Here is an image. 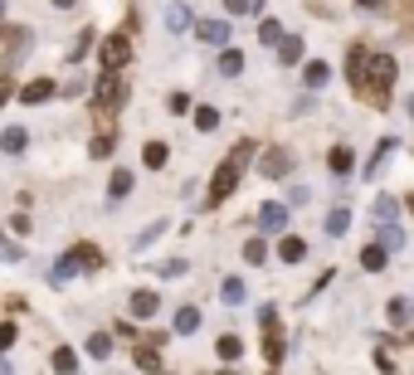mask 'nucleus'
<instances>
[{
    "label": "nucleus",
    "instance_id": "nucleus-16",
    "mask_svg": "<svg viewBox=\"0 0 414 375\" xmlns=\"http://www.w3.org/2000/svg\"><path fill=\"white\" fill-rule=\"evenodd\" d=\"M278 258H283V263H302V258H307V244H302L297 234H288V239L278 244Z\"/></svg>",
    "mask_w": 414,
    "mask_h": 375
},
{
    "label": "nucleus",
    "instance_id": "nucleus-15",
    "mask_svg": "<svg viewBox=\"0 0 414 375\" xmlns=\"http://www.w3.org/2000/svg\"><path fill=\"white\" fill-rule=\"evenodd\" d=\"M200 332V307H181L176 312V337H195Z\"/></svg>",
    "mask_w": 414,
    "mask_h": 375
},
{
    "label": "nucleus",
    "instance_id": "nucleus-43",
    "mask_svg": "<svg viewBox=\"0 0 414 375\" xmlns=\"http://www.w3.org/2000/svg\"><path fill=\"white\" fill-rule=\"evenodd\" d=\"M10 93H15V83H10V78H5V73H0V102H5V98H10Z\"/></svg>",
    "mask_w": 414,
    "mask_h": 375
},
{
    "label": "nucleus",
    "instance_id": "nucleus-25",
    "mask_svg": "<svg viewBox=\"0 0 414 375\" xmlns=\"http://www.w3.org/2000/svg\"><path fill=\"white\" fill-rule=\"evenodd\" d=\"M409 297H390V327H404V321H409Z\"/></svg>",
    "mask_w": 414,
    "mask_h": 375
},
{
    "label": "nucleus",
    "instance_id": "nucleus-11",
    "mask_svg": "<svg viewBox=\"0 0 414 375\" xmlns=\"http://www.w3.org/2000/svg\"><path fill=\"white\" fill-rule=\"evenodd\" d=\"M157 307H161V297L157 293H151V288H141V293H132V317H157Z\"/></svg>",
    "mask_w": 414,
    "mask_h": 375
},
{
    "label": "nucleus",
    "instance_id": "nucleus-23",
    "mask_svg": "<svg viewBox=\"0 0 414 375\" xmlns=\"http://www.w3.org/2000/svg\"><path fill=\"white\" fill-rule=\"evenodd\" d=\"M220 297H225V307H239V302H244V278H225Z\"/></svg>",
    "mask_w": 414,
    "mask_h": 375
},
{
    "label": "nucleus",
    "instance_id": "nucleus-3",
    "mask_svg": "<svg viewBox=\"0 0 414 375\" xmlns=\"http://www.w3.org/2000/svg\"><path fill=\"white\" fill-rule=\"evenodd\" d=\"M395 59H390V54H376V59H371V83H366V93H371V102L376 107H385L390 102V88H395Z\"/></svg>",
    "mask_w": 414,
    "mask_h": 375
},
{
    "label": "nucleus",
    "instance_id": "nucleus-39",
    "mask_svg": "<svg viewBox=\"0 0 414 375\" xmlns=\"http://www.w3.org/2000/svg\"><path fill=\"white\" fill-rule=\"evenodd\" d=\"M225 10H229V15H249V10H258V5H253V0H225Z\"/></svg>",
    "mask_w": 414,
    "mask_h": 375
},
{
    "label": "nucleus",
    "instance_id": "nucleus-29",
    "mask_svg": "<svg viewBox=\"0 0 414 375\" xmlns=\"http://www.w3.org/2000/svg\"><path fill=\"white\" fill-rule=\"evenodd\" d=\"M351 166H356V156H351L346 146H336V151H332V171H336V176H346Z\"/></svg>",
    "mask_w": 414,
    "mask_h": 375
},
{
    "label": "nucleus",
    "instance_id": "nucleus-50",
    "mask_svg": "<svg viewBox=\"0 0 414 375\" xmlns=\"http://www.w3.org/2000/svg\"><path fill=\"white\" fill-rule=\"evenodd\" d=\"M225 375H234V370H225Z\"/></svg>",
    "mask_w": 414,
    "mask_h": 375
},
{
    "label": "nucleus",
    "instance_id": "nucleus-27",
    "mask_svg": "<svg viewBox=\"0 0 414 375\" xmlns=\"http://www.w3.org/2000/svg\"><path fill=\"white\" fill-rule=\"evenodd\" d=\"M244 258H249L253 268H258V263H268V244H264V239H249V244H244Z\"/></svg>",
    "mask_w": 414,
    "mask_h": 375
},
{
    "label": "nucleus",
    "instance_id": "nucleus-14",
    "mask_svg": "<svg viewBox=\"0 0 414 375\" xmlns=\"http://www.w3.org/2000/svg\"><path fill=\"white\" fill-rule=\"evenodd\" d=\"M161 20H166V30H171V34H181V30H190V10L181 5V0H171V5H166V15H161Z\"/></svg>",
    "mask_w": 414,
    "mask_h": 375
},
{
    "label": "nucleus",
    "instance_id": "nucleus-6",
    "mask_svg": "<svg viewBox=\"0 0 414 375\" xmlns=\"http://www.w3.org/2000/svg\"><path fill=\"white\" fill-rule=\"evenodd\" d=\"M346 78H351L356 93H366V44H351V54H346Z\"/></svg>",
    "mask_w": 414,
    "mask_h": 375
},
{
    "label": "nucleus",
    "instance_id": "nucleus-28",
    "mask_svg": "<svg viewBox=\"0 0 414 375\" xmlns=\"http://www.w3.org/2000/svg\"><path fill=\"white\" fill-rule=\"evenodd\" d=\"M166 229H171V225H166V220H157V225H151V229H141V234H137V253H141V249H146V244H157V239H161V234H166Z\"/></svg>",
    "mask_w": 414,
    "mask_h": 375
},
{
    "label": "nucleus",
    "instance_id": "nucleus-2",
    "mask_svg": "<svg viewBox=\"0 0 414 375\" xmlns=\"http://www.w3.org/2000/svg\"><path fill=\"white\" fill-rule=\"evenodd\" d=\"M78 268H102V249H93V244H73L59 263H54V273H49V283H69L73 273H78Z\"/></svg>",
    "mask_w": 414,
    "mask_h": 375
},
{
    "label": "nucleus",
    "instance_id": "nucleus-35",
    "mask_svg": "<svg viewBox=\"0 0 414 375\" xmlns=\"http://www.w3.org/2000/svg\"><path fill=\"white\" fill-rule=\"evenodd\" d=\"M380 244H385V249H400V244H404V234H400L395 225H380Z\"/></svg>",
    "mask_w": 414,
    "mask_h": 375
},
{
    "label": "nucleus",
    "instance_id": "nucleus-9",
    "mask_svg": "<svg viewBox=\"0 0 414 375\" xmlns=\"http://www.w3.org/2000/svg\"><path fill=\"white\" fill-rule=\"evenodd\" d=\"M258 171H264L268 181H278V176H288V171H292V156H288V151H268L264 161H258Z\"/></svg>",
    "mask_w": 414,
    "mask_h": 375
},
{
    "label": "nucleus",
    "instance_id": "nucleus-20",
    "mask_svg": "<svg viewBox=\"0 0 414 375\" xmlns=\"http://www.w3.org/2000/svg\"><path fill=\"white\" fill-rule=\"evenodd\" d=\"M385 253H390L385 244H366V249H360V263H366L371 273H380V268H385Z\"/></svg>",
    "mask_w": 414,
    "mask_h": 375
},
{
    "label": "nucleus",
    "instance_id": "nucleus-40",
    "mask_svg": "<svg viewBox=\"0 0 414 375\" xmlns=\"http://www.w3.org/2000/svg\"><path fill=\"white\" fill-rule=\"evenodd\" d=\"M0 258H10V263H15V258H20V244H10V239H5V234H0Z\"/></svg>",
    "mask_w": 414,
    "mask_h": 375
},
{
    "label": "nucleus",
    "instance_id": "nucleus-4",
    "mask_svg": "<svg viewBox=\"0 0 414 375\" xmlns=\"http://www.w3.org/2000/svg\"><path fill=\"white\" fill-rule=\"evenodd\" d=\"M127 59H132V39H127V30L102 39V49H97V69H102V73H122Z\"/></svg>",
    "mask_w": 414,
    "mask_h": 375
},
{
    "label": "nucleus",
    "instance_id": "nucleus-13",
    "mask_svg": "<svg viewBox=\"0 0 414 375\" xmlns=\"http://www.w3.org/2000/svg\"><path fill=\"white\" fill-rule=\"evenodd\" d=\"M141 161H146L151 171H161L166 161H171V146H166V141H146V146H141Z\"/></svg>",
    "mask_w": 414,
    "mask_h": 375
},
{
    "label": "nucleus",
    "instance_id": "nucleus-32",
    "mask_svg": "<svg viewBox=\"0 0 414 375\" xmlns=\"http://www.w3.org/2000/svg\"><path fill=\"white\" fill-rule=\"evenodd\" d=\"M239 351H244L239 337H220V361H239Z\"/></svg>",
    "mask_w": 414,
    "mask_h": 375
},
{
    "label": "nucleus",
    "instance_id": "nucleus-5",
    "mask_svg": "<svg viewBox=\"0 0 414 375\" xmlns=\"http://www.w3.org/2000/svg\"><path fill=\"white\" fill-rule=\"evenodd\" d=\"M117 102H122V73H102L93 88V107L97 113H117Z\"/></svg>",
    "mask_w": 414,
    "mask_h": 375
},
{
    "label": "nucleus",
    "instance_id": "nucleus-17",
    "mask_svg": "<svg viewBox=\"0 0 414 375\" xmlns=\"http://www.w3.org/2000/svg\"><path fill=\"white\" fill-rule=\"evenodd\" d=\"M346 229H351V209H346V205H336V209L327 214V234H332V239H341Z\"/></svg>",
    "mask_w": 414,
    "mask_h": 375
},
{
    "label": "nucleus",
    "instance_id": "nucleus-33",
    "mask_svg": "<svg viewBox=\"0 0 414 375\" xmlns=\"http://www.w3.org/2000/svg\"><path fill=\"white\" fill-rule=\"evenodd\" d=\"M54 370H59V375H73V370H78L73 351H64V346H59V351H54Z\"/></svg>",
    "mask_w": 414,
    "mask_h": 375
},
{
    "label": "nucleus",
    "instance_id": "nucleus-42",
    "mask_svg": "<svg viewBox=\"0 0 414 375\" xmlns=\"http://www.w3.org/2000/svg\"><path fill=\"white\" fill-rule=\"evenodd\" d=\"M185 107H190V98H185V93H171V113H176V117L185 113Z\"/></svg>",
    "mask_w": 414,
    "mask_h": 375
},
{
    "label": "nucleus",
    "instance_id": "nucleus-1",
    "mask_svg": "<svg viewBox=\"0 0 414 375\" xmlns=\"http://www.w3.org/2000/svg\"><path fill=\"white\" fill-rule=\"evenodd\" d=\"M253 161V146L249 141H239L220 166H215V181H210V205H220V200H229L234 195V185H239V176H244V166Z\"/></svg>",
    "mask_w": 414,
    "mask_h": 375
},
{
    "label": "nucleus",
    "instance_id": "nucleus-26",
    "mask_svg": "<svg viewBox=\"0 0 414 375\" xmlns=\"http://www.w3.org/2000/svg\"><path fill=\"white\" fill-rule=\"evenodd\" d=\"M137 365H141V370H151V375L161 370V356H157V346H151V341H146V346L137 351Z\"/></svg>",
    "mask_w": 414,
    "mask_h": 375
},
{
    "label": "nucleus",
    "instance_id": "nucleus-31",
    "mask_svg": "<svg viewBox=\"0 0 414 375\" xmlns=\"http://www.w3.org/2000/svg\"><path fill=\"white\" fill-rule=\"evenodd\" d=\"M195 127H200V132H215V127H220V113H215V107H200V113H195Z\"/></svg>",
    "mask_w": 414,
    "mask_h": 375
},
{
    "label": "nucleus",
    "instance_id": "nucleus-36",
    "mask_svg": "<svg viewBox=\"0 0 414 375\" xmlns=\"http://www.w3.org/2000/svg\"><path fill=\"white\" fill-rule=\"evenodd\" d=\"M88 44H93V30H83V34L73 39V49H69V59H83V54H88Z\"/></svg>",
    "mask_w": 414,
    "mask_h": 375
},
{
    "label": "nucleus",
    "instance_id": "nucleus-21",
    "mask_svg": "<svg viewBox=\"0 0 414 375\" xmlns=\"http://www.w3.org/2000/svg\"><path fill=\"white\" fill-rule=\"evenodd\" d=\"M302 78H307V88H322V83L332 78V69H327L322 59H312V64H307V69H302Z\"/></svg>",
    "mask_w": 414,
    "mask_h": 375
},
{
    "label": "nucleus",
    "instance_id": "nucleus-24",
    "mask_svg": "<svg viewBox=\"0 0 414 375\" xmlns=\"http://www.w3.org/2000/svg\"><path fill=\"white\" fill-rule=\"evenodd\" d=\"M239 69H244V54H239V49H225V54H220V73H225V78H234Z\"/></svg>",
    "mask_w": 414,
    "mask_h": 375
},
{
    "label": "nucleus",
    "instance_id": "nucleus-8",
    "mask_svg": "<svg viewBox=\"0 0 414 375\" xmlns=\"http://www.w3.org/2000/svg\"><path fill=\"white\" fill-rule=\"evenodd\" d=\"M195 34H200L205 44H229V34H234V30H229V20H200V25H195Z\"/></svg>",
    "mask_w": 414,
    "mask_h": 375
},
{
    "label": "nucleus",
    "instance_id": "nucleus-41",
    "mask_svg": "<svg viewBox=\"0 0 414 375\" xmlns=\"http://www.w3.org/2000/svg\"><path fill=\"white\" fill-rule=\"evenodd\" d=\"M93 156H113V137H93Z\"/></svg>",
    "mask_w": 414,
    "mask_h": 375
},
{
    "label": "nucleus",
    "instance_id": "nucleus-46",
    "mask_svg": "<svg viewBox=\"0 0 414 375\" xmlns=\"http://www.w3.org/2000/svg\"><path fill=\"white\" fill-rule=\"evenodd\" d=\"M409 117H414V98H409Z\"/></svg>",
    "mask_w": 414,
    "mask_h": 375
},
{
    "label": "nucleus",
    "instance_id": "nucleus-10",
    "mask_svg": "<svg viewBox=\"0 0 414 375\" xmlns=\"http://www.w3.org/2000/svg\"><path fill=\"white\" fill-rule=\"evenodd\" d=\"M49 98H54V78H34V83H25L20 88V102H49Z\"/></svg>",
    "mask_w": 414,
    "mask_h": 375
},
{
    "label": "nucleus",
    "instance_id": "nucleus-44",
    "mask_svg": "<svg viewBox=\"0 0 414 375\" xmlns=\"http://www.w3.org/2000/svg\"><path fill=\"white\" fill-rule=\"evenodd\" d=\"M54 5H59V10H73V5H78V0H54Z\"/></svg>",
    "mask_w": 414,
    "mask_h": 375
},
{
    "label": "nucleus",
    "instance_id": "nucleus-47",
    "mask_svg": "<svg viewBox=\"0 0 414 375\" xmlns=\"http://www.w3.org/2000/svg\"><path fill=\"white\" fill-rule=\"evenodd\" d=\"M409 214H414V195H409Z\"/></svg>",
    "mask_w": 414,
    "mask_h": 375
},
{
    "label": "nucleus",
    "instance_id": "nucleus-45",
    "mask_svg": "<svg viewBox=\"0 0 414 375\" xmlns=\"http://www.w3.org/2000/svg\"><path fill=\"white\" fill-rule=\"evenodd\" d=\"M356 5H371V10H376V5H380V0H356Z\"/></svg>",
    "mask_w": 414,
    "mask_h": 375
},
{
    "label": "nucleus",
    "instance_id": "nucleus-18",
    "mask_svg": "<svg viewBox=\"0 0 414 375\" xmlns=\"http://www.w3.org/2000/svg\"><path fill=\"white\" fill-rule=\"evenodd\" d=\"M88 356H93V361H108V356H113V337H108V332H93V337H88Z\"/></svg>",
    "mask_w": 414,
    "mask_h": 375
},
{
    "label": "nucleus",
    "instance_id": "nucleus-48",
    "mask_svg": "<svg viewBox=\"0 0 414 375\" xmlns=\"http://www.w3.org/2000/svg\"><path fill=\"white\" fill-rule=\"evenodd\" d=\"M0 15H5V0H0Z\"/></svg>",
    "mask_w": 414,
    "mask_h": 375
},
{
    "label": "nucleus",
    "instance_id": "nucleus-22",
    "mask_svg": "<svg viewBox=\"0 0 414 375\" xmlns=\"http://www.w3.org/2000/svg\"><path fill=\"white\" fill-rule=\"evenodd\" d=\"M108 195H113V200L132 195V171H113V181H108Z\"/></svg>",
    "mask_w": 414,
    "mask_h": 375
},
{
    "label": "nucleus",
    "instance_id": "nucleus-30",
    "mask_svg": "<svg viewBox=\"0 0 414 375\" xmlns=\"http://www.w3.org/2000/svg\"><path fill=\"white\" fill-rule=\"evenodd\" d=\"M283 39V25L278 20H264V25H258V44H278Z\"/></svg>",
    "mask_w": 414,
    "mask_h": 375
},
{
    "label": "nucleus",
    "instance_id": "nucleus-12",
    "mask_svg": "<svg viewBox=\"0 0 414 375\" xmlns=\"http://www.w3.org/2000/svg\"><path fill=\"white\" fill-rule=\"evenodd\" d=\"M30 146V132L25 127H5V132H0V151H10V156H20Z\"/></svg>",
    "mask_w": 414,
    "mask_h": 375
},
{
    "label": "nucleus",
    "instance_id": "nucleus-19",
    "mask_svg": "<svg viewBox=\"0 0 414 375\" xmlns=\"http://www.w3.org/2000/svg\"><path fill=\"white\" fill-rule=\"evenodd\" d=\"M278 59H283V64H297V59H302V39H297V34H283V39H278Z\"/></svg>",
    "mask_w": 414,
    "mask_h": 375
},
{
    "label": "nucleus",
    "instance_id": "nucleus-7",
    "mask_svg": "<svg viewBox=\"0 0 414 375\" xmlns=\"http://www.w3.org/2000/svg\"><path fill=\"white\" fill-rule=\"evenodd\" d=\"M258 229H264V234H278V229H288V209H283L278 200L258 205Z\"/></svg>",
    "mask_w": 414,
    "mask_h": 375
},
{
    "label": "nucleus",
    "instance_id": "nucleus-38",
    "mask_svg": "<svg viewBox=\"0 0 414 375\" xmlns=\"http://www.w3.org/2000/svg\"><path fill=\"white\" fill-rule=\"evenodd\" d=\"M15 346V321H0V351Z\"/></svg>",
    "mask_w": 414,
    "mask_h": 375
},
{
    "label": "nucleus",
    "instance_id": "nucleus-49",
    "mask_svg": "<svg viewBox=\"0 0 414 375\" xmlns=\"http://www.w3.org/2000/svg\"><path fill=\"white\" fill-rule=\"evenodd\" d=\"M0 375H10V370H5V365H0Z\"/></svg>",
    "mask_w": 414,
    "mask_h": 375
},
{
    "label": "nucleus",
    "instance_id": "nucleus-34",
    "mask_svg": "<svg viewBox=\"0 0 414 375\" xmlns=\"http://www.w3.org/2000/svg\"><path fill=\"white\" fill-rule=\"evenodd\" d=\"M185 268H190L185 258H166V263H157V273H161V278H181Z\"/></svg>",
    "mask_w": 414,
    "mask_h": 375
},
{
    "label": "nucleus",
    "instance_id": "nucleus-37",
    "mask_svg": "<svg viewBox=\"0 0 414 375\" xmlns=\"http://www.w3.org/2000/svg\"><path fill=\"white\" fill-rule=\"evenodd\" d=\"M390 214H395V200H390V195H380V200H376V220H380V225H390Z\"/></svg>",
    "mask_w": 414,
    "mask_h": 375
}]
</instances>
